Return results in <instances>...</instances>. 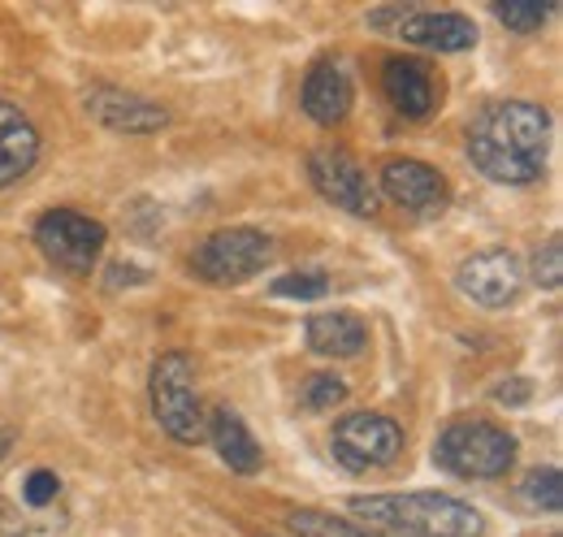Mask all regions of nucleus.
<instances>
[{
    "mask_svg": "<svg viewBox=\"0 0 563 537\" xmlns=\"http://www.w3.org/2000/svg\"><path fill=\"white\" fill-rule=\"evenodd\" d=\"M547 139H551V118L542 105L498 100L486 105L468 127V161L490 183L525 187L538 183L547 169Z\"/></svg>",
    "mask_w": 563,
    "mask_h": 537,
    "instance_id": "nucleus-1",
    "label": "nucleus"
},
{
    "mask_svg": "<svg viewBox=\"0 0 563 537\" xmlns=\"http://www.w3.org/2000/svg\"><path fill=\"white\" fill-rule=\"evenodd\" d=\"M352 512L386 537H482L486 520L477 507L451 494H364Z\"/></svg>",
    "mask_w": 563,
    "mask_h": 537,
    "instance_id": "nucleus-2",
    "label": "nucleus"
},
{
    "mask_svg": "<svg viewBox=\"0 0 563 537\" xmlns=\"http://www.w3.org/2000/svg\"><path fill=\"white\" fill-rule=\"evenodd\" d=\"M152 416L156 425L174 438V442H205L209 434V416H205V403L196 391V364L183 355V351H165L156 364H152Z\"/></svg>",
    "mask_w": 563,
    "mask_h": 537,
    "instance_id": "nucleus-3",
    "label": "nucleus"
},
{
    "mask_svg": "<svg viewBox=\"0 0 563 537\" xmlns=\"http://www.w3.org/2000/svg\"><path fill=\"white\" fill-rule=\"evenodd\" d=\"M433 460L438 469L455 472L464 481H494L507 476L516 464V438L490 420H455L442 429Z\"/></svg>",
    "mask_w": 563,
    "mask_h": 537,
    "instance_id": "nucleus-4",
    "label": "nucleus"
},
{
    "mask_svg": "<svg viewBox=\"0 0 563 537\" xmlns=\"http://www.w3.org/2000/svg\"><path fill=\"white\" fill-rule=\"evenodd\" d=\"M269 261H274V239L269 234H261L252 226H230V230L209 234L196 248L191 268L212 286H239V282L256 277Z\"/></svg>",
    "mask_w": 563,
    "mask_h": 537,
    "instance_id": "nucleus-5",
    "label": "nucleus"
},
{
    "mask_svg": "<svg viewBox=\"0 0 563 537\" xmlns=\"http://www.w3.org/2000/svg\"><path fill=\"white\" fill-rule=\"evenodd\" d=\"M35 243L48 256V265L70 277H87L104 252V226L78 208H53L35 221Z\"/></svg>",
    "mask_w": 563,
    "mask_h": 537,
    "instance_id": "nucleus-6",
    "label": "nucleus"
},
{
    "mask_svg": "<svg viewBox=\"0 0 563 537\" xmlns=\"http://www.w3.org/2000/svg\"><path fill=\"white\" fill-rule=\"evenodd\" d=\"M330 451L343 469L368 472V469H386L399 460L404 451V429L382 416V412H352L334 425V438H330Z\"/></svg>",
    "mask_w": 563,
    "mask_h": 537,
    "instance_id": "nucleus-7",
    "label": "nucleus"
},
{
    "mask_svg": "<svg viewBox=\"0 0 563 537\" xmlns=\"http://www.w3.org/2000/svg\"><path fill=\"white\" fill-rule=\"evenodd\" d=\"M308 178H312V187H317L325 200L347 208L355 217H373V212H377V191H373L364 165H360L355 156H347V152H339V147L312 152V156H308Z\"/></svg>",
    "mask_w": 563,
    "mask_h": 537,
    "instance_id": "nucleus-8",
    "label": "nucleus"
},
{
    "mask_svg": "<svg viewBox=\"0 0 563 537\" xmlns=\"http://www.w3.org/2000/svg\"><path fill=\"white\" fill-rule=\"evenodd\" d=\"M455 286H460L473 304H482V308H507V304H516L520 291H525V268H520V261H516L511 252L494 248V252L468 256L464 265L455 268Z\"/></svg>",
    "mask_w": 563,
    "mask_h": 537,
    "instance_id": "nucleus-9",
    "label": "nucleus"
},
{
    "mask_svg": "<svg viewBox=\"0 0 563 537\" xmlns=\"http://www.w3.org/2000/svg\"><path fill=\"white\" fill-rule=\"evenodd\" d=\"M87 113L118 134H156L169 127V109L135 96V91H122V87H91L87 91Z\"/></svg>",
    "mask_w": 563,
    "mask_h": 537,
    "instance_id": "nucleus-10",
    "label": "nucleus"
},
{
    "mask_svg": "<svg viewBox=\"0 0 563 537\" xmlns=\"http://www.w3.org/2000/svg\"><path fill=\"white\" fill-rule=\"evenodd\" d=\"M382 191L399 204V208H408L412 217H433V212L446 208V178H442L433 165L412 161V156L386 161V169H382Z\"/></svg>",
    "mask_w": 563,
    "mask_h": 537,
    "instance_id": "nucleus-11",
    "label": "nucleus"
},
{
    "mask_svg": "<svg viewBox=\"0 0 563 537\" xmlns=\"http://www.w3.org/2000/svg\"><path fill=\"white\" fill-rule=\"evenodd\" d=\"M395 35L429 53H464L477 44V26L464 13H433V9H408Z\"/></svg>",
    "mask_w": 563,
    "mask_h": 537,
    "instance_id": "nucleus-12",
    "label": "nucleus"
},
{
    "mask_svg": "<svg viewBox=\"0 0 563 537\" xmlns=\"http://www.w3.org/2000/svg\"><path fill=\"white\" fill-rule=\"evenodd\" d=\"M355 83L343 62H317L303 78V113L321 127H339L352 113Z\"/></svg>",
    "mask_w": 563,
    "mask_h": 537,
    "instance_id": "nucleus-13",
    "label": "nucleus"
},
{
    "mask_svg": "<svg viewBox=\"0 0 563 537\" xmlns=\"http://www.w3.org/2000/svg\"><path fill=\"white\" fill-rule=\"evenodd\" d=\"M35 161H40V131L31 127V118H22V109L0 100V191L26 178Z\"/></svg>",
    "mask_w": 563,
    "mask_h": 537,
    "instance_id": "nucleus-14",
    "label": "nucleus"
},
{
    "mask_svg": "<svg viewBox=\"0 0 563 537\" xmlns=\"http://www.w3.org/2000/svg\"><path fill=\"white\" fill-rule=\"evenodd\" d=\"M382 91L395 105V113H404V118H429L433 113V100H438L429 66L424 62H404V57L386 62V69H382Z\"/></svg>",
    "mask_w": 563,
    "mask_h": 537,
    "instance_id": "nucleus-15",
    "label": "nucleus"
},
{
    "mask_svg": "<svg viewBox=\"0 0 563 537\" xmlns=\"http://www.w3.org/2000/svg\"><path fill=\"white\" fill-rule=\"evenodd\" d=\"M212 447H217V456H221V464L230 472H261V460H265V451H261V442L252 438V429L243 425V416L239 412H230V407H217L209 416V434Z\"/></svg>",
    "mask_w": 563,
    "mask_h": 537,
    "instance_id": "nucleus-16",
    "label": "nucleus"
},
{
    "mask_svg": "<svg viewBox=\"0 0 563 537\" xmlns=\"http://www.w3.org/2000/svg\"><path fill=\"white\" fill-rule=\"evenodd\" d=\"M303 338H308V347H312L317 355L352 360V355L364 351L368 330H364V321H360L355 313H317V317H308Z\"/></svg>",
    "mask_w": 563,
    "mask_h": 537,
    "instance_id": "nucleus-17",
    "label": "nucleus"
},
{
    "mask_svg": "<svg viewBox=\"0 0 563 537\" xmlns=\"http://www.w3.org/2000/svg\"><path fill=\"white\" fill-rule=\"evenodd\" d=\"M290 534L295 537H386L360 520H343V516H330V512H295L290 516Z\"/></svg>",
    "mask_w": 563,
    "mask_h": 537,
    "instance_id": "nucleus-18",
    "label": "nucleus"
},
{
    "mask_svg": "<svg viewBox=\"0 0 563 537\" xmlns=\"http://www.w3.org/2000/svg\"><path fill=\"white\" fill-rule=\"evenodd\" d=\"M343 399H347V382L334 377V373H312L303 382V391H299L303 412H330V407H339Z\"/></svg>",
    "mask_w": 563,
    "mask_h": 537,
    "instance_id": "nucleus-19",
    "label": "nucleus"
},
{
    "mask_svg": "<svg viewBox=\"0 0 563 537\" xmlns=\"http://www.w3.org/2000/svg\"><path fill=\"white\" fill-rule=\"evenodd\" d=\"M494 18H498L507 31H516V35H533V31H542V26H547L551 9H547V4H520V0H503V4H494Z\"/></svg>",
    "mask_w": 563,
    "mask_h": 537,
    "instance_id": "nucleus-20",
    "label": "nucleus"
},
{
    "mask_svg": "<svg viewBox=\"0 0 563 537\" xmlns=\"http://www.w3.org/2000/svg\"><path fill=\"white\" fill-rule=\"evenodd\" d=\"M330 291V277L321 273V268H295V273H286V277H278L274 282V295L278 299H321Z\"/></svg>",
    "mask_w": 563,
    "mask_h": 537,
    "instance_id": "nucleus-21",
    "label": "nucleus"
},
{
    "mask_svg": "<svg viewBox=\"0 0 563 537\" xmlns=\"http://www.w3.org/2000/svg\"><path fill=\"white\" fill-rule=\"evenodd\" d=\"M525 498L542 512H560L563 507V476L560 469H533L525 476Z\"/></svg>",
    "mask_w": 563,
    "mask_h": 537,
    "instance_id": "nucleus-22",
    "label": "nucleus"
},
{
    "mask_svg": "<svg viewBox=\"0 0 563 537\" xmlns=\"http://www.w3.org/2000/svg\"><path fill=\"white\" fill-rule=\"evenodd\" d=\"M533 282H538L542 291H560V282H563V248H560V239H551V243H542V248L533 252Z\"/></svg>",
    "mask_w": 563,
    "mask_h": 537,
    "instance_id": "nucleus-23",
    "label": "nucleus"
},
{
    "mask_svg": "<svg viewBox=\"0 0 563 537\" xmlns=\"http://www.w3.org/2000/svg\"><path fill=\"white\" fill-rule=\"evenodd\" d=\"M62 494V481H57V472L48 469H35L26 476V485H22V498L31 503V507H44V503H53Z\"/></svg>",
    "mask_w": 563,
    "mask_h": 537,
    "instance_id": "nucleus-24",
    "label": "nucleus"
},
{
    "mask_svg": "<svg viewBox=\"0 0 563 537\" xmlns=\"http://www.w3.org/2000/svg\"><path fill=\"white\" fill-rule=\"evenodd\" d=\"M498 403H525L529 399V382L525 377H511V386H498V395H494Z\"/></svg>",
    "mask_w": 563,
    "mask_h": 537,
    "instance_id": "nucleus-25",
    "label": "nucleus"
},
{
    "mask_svg": "<svg viewBox=\"0 0 563 537\" xmlns=\"http://www.w3.org/2000/svg\"><path fill=\"white\" fill-rule=\"evenodd\" d=\"M147 273L143 268H135V265H113L109 268V286H122V282H143Z\"/></svg>",
    "mask_w": 563,
    "mask_h": 537,
    "instance_id": "nucleus-26",
    "label": "nucleus"
},
{
    "mask_svg": "<svg viewBox=\"0 0 563 537\" xmlns=\"http://www.w3.org/2000/svg\"><path fill=\"white\" fill-rule=\"evenodd\" d=\"M13 451V429H0V460Z\"/></svg>",
    "mask_w": 563,
    "mask_h": 537,
    "instance_id": "nucleus-27",
    "label": "nucleus"
}]
</instances>
